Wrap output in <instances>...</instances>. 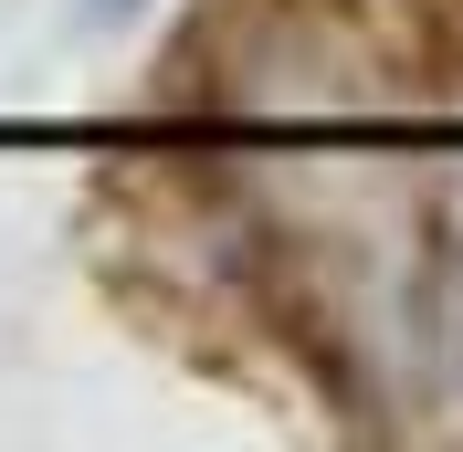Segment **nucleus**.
<instances>
[{
    "instance_id": "1",
    "label": "nucleus",
    "mask_w": 463,
    "mask_h": 452,
    "mask_svg": "<svg viewBox=\"0 0 463 452\" xmlns=\"http://www.w3.org/2000/svg\"><path fill=\"white\" fill-rule=\"evenodd\" d=\"M411 347L432 358L442 390H463V231L421 263V284H411Z\"/></svg>"
},
{
    "instance_id": "2",
    "label": "nucleus",
    "mask_w": 463,
    "mask_h": 452,
    "mask_svg": "<svg viewBox=\"0 0 463 452\" xmlns=\"http://www.w3.org/2000/svg\"><path fill=\"white\" fill-rule=\"evenodd\" d=\"M85 11H95V22H116V11H137V0H85Z\"/></svg>"
}]
</instances>
